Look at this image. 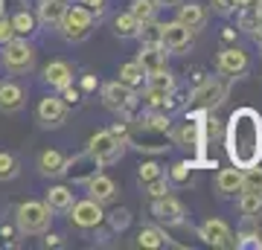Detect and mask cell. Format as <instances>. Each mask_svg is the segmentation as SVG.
<instances>
[{"label": "cell", "mask_w": 262, "mask_h": 250, "mask_svg": "<svg viewBox=\"0 0 262 250\" xmlns=\"http://www.w3.org/2000/svg\"><path fill=\"white\" fill-rule=\"evenodd\" d=\"M227 151L233 166L248 169L256 166L262 157V117L251 108L233 113V120L227 125Z\"/></svg>", "instance_id": "cell-1"}, {"label": "cell", "mask_w": 262, "mask_h": 250, "mask_svg": "<svg viewBox=\"0 0 262 250\" xmlns=\"http://www.w3.org/2000/svg\"><path fill=\"white\" fill-rule=\"evenodd\" d=\"M15 218H18L20 230L32 236V233H44L47 230L53 215H50V207L41 204V201H24V204L18 207V215H15Z\"/></svg>", "instance_id": "cell-2"}, {"label": "cell", "mask_w": 262, "mask_h": 250, "mask_svg": "<svg viewBox=\"0 0 262 250\" xmlns=\"http://www.w3.org/2000/svg\"><path fill=\"white\" fill-rule=\"evenodd\" d=\"M91 24H94V15H91L88 6H67L58 27H61V35L67 41H82L91 32Z\"/></svg>", "instance_id": "cell-3"}, {"label": "cell", "mask_w": 262, "mask_h": 250, "mask_svg": "<svg viewBox=\"0 0 262 250\" xmlns=\"http://www.w3.org/2000/svg\"><path fill=\"white\" fill-rule=\"evenodd\" d=\"M3 61L9 67L12 73H27L32 70L35 64V50L27 44V41H20V38H12L3 44Z\"/></svg>", "instance_id": "cell-4"}, {"label": "cell", "mask_w": 262, "mask_h": 250, "mask_svg": "<svg viewBox=\"0 0 262 250\" xmlns=\"http://www.w3.org/2000/svg\"><path fill=\"white\" fill-rule=\"evenodd\" d=\"M88 154H91L99 166H105V163L120 160L122 143L114 137L111 131H99V134H94V137H91V143H88Z\"/></svg>", "instance_id": "cell-5"}, {"label": "cell", "mask_w": 262, "mask_h": 250, "mask_svg": "<svg viewBox=\"0 0 262 250\" xmlns=\"http://www.w3.org/2000/svg\"><path fill=\"white\" fill-rule=\"evenodd\" d=\"M189 41H192V29L172 20V24H160V47L169 50V53H181L187 50Z\"/></svg>", "instance_id": "cell-6"}, {"label": "cell", "mask_w": 262, "mask_h": 250, "mask_svg": "<svg viewBox=\"0 0 262 250\" xmlns=\"http://www.w3.org/2000/svg\"><path fill=\"white\" fill-rule=\"evenodd\" d=\"M102 207L99 201L88 198V201H79V204H70V221L82 230H91V227H99L102 224Z\"/></svg>", "instance_id": "cell-7"}, {"label": "cell", "mask_w": 262, "mask_h": 250, "mask_svg": "<svg viewBox=\"0 0 262 250\" xmlns=\"http://www.w3.org/2000/svg\"><path fill=\"white\" fill-rule=\"evenodd\" d=\"M198 236H201V241L213 244V247H236V239H233V233H230V227L225 221H219V218H210V221L201 224Z\"/></svg>", "instance_id": "cell-8"}, {"label": "cell", "mask_w": 262, "mask_h": 250, "mask_svg": "<svg viewBox=\"0 0 262 250\" xmlns=\"http://www.w3.org/2000/svg\"><path fill=\"white\" fill-rule=\"evenodd\" d=\"M102 102L108 111H128L131 102H134V90H131L128 84H122V82H111V84H105L102 87Z\"/></svg>", "instance_id": "cell-9"}, {"label": "cell", "mask_w": 262, "mask_h": 250, "mask_svg": "<svg viewBox=\"0 0 262 250\" xmlns=\"http://www.w3.org/2000/svg\"><path fill=\"white\" fill-rule=\"evenodd\" d=\"M151 215H155L160 224L172 227V224H181V221H184V207H181L178 201L172 198V195H160V198H155Z\"/></svg>", "instance_id": "cell-10"}, {"label": "cell", "mask_w": 262, "mask_h": 250, "mask_svg": "<svg viewBox=\"0 0 262 250\" xmlns=\"http://www.w3.org/2000/svg\"><path fill=\"white\" fill-rule=\"evenodd\" d=\"M146 79H149V84H146V96H149L151 105H160V102L169 96V93H172V87H175V82H172V76H169L166 70L149 73Z\"/></svg>", "instance_id": "cell-11"}, {"label": "cell", "mask_w": 262, "mask_h": 250, "mask_svg": "<svg viewBox=\"0 0 262 250\" xmlns=\"http://www.w3.org/2000/svg\"><path fill=\"white\" fill-rule=\"evenodd\" d=\"M64 117H67V108L61 99H56V96L41 99V105H38V120L44 122V125H61Z\"/></svg>", "instance_id": "cell-12"}, {"label": "cell", "mask_w": 262, "mask_h": 250, "mask_svg": "<svg viewBox=\"0 0 262 250\" xmlns=\"http://www.w3.org/2000/svg\"><path fill=\"white\" fill-rule=\"evenodd\" d=\"M219 67H222V73H230V76L242 73L248 67V53L239 50V47H227V50L219 53Z\"/></svg>", "instance_id": "cell-13"}, {"label": "cell", "mask_w": 262, "mask_h": 250, "mask_svg": "<svg viewBox=\"0 0 262 250\" xmlns=\"http://www.w3.org/2000/svg\"><path fill=\"white\" fill-rule=\"evenodd\" d=\"M44 82H47L50 87L64 90V87H70V82H73V70H70L67 61H50L47 70H44Z\"/></svg>", "instance_id": "cell-14"}, {"label": "cell", "mask_w": 262, "mask_h": 250, "mask_svg": "<svg viewBox=\"0 0 262 250\" xmlns=\"http://www.w3.org/2000/svg\"><path fill=\"white\" fill-rule=\"evenodd\" d=\"M137 64L143 67V73H158V70H166V61H163V47L160 44H146L140 50V58Z\"/></svg>", "instance_id": "cell-15"}, {"label": "cell", "mask_w": 262, "mask_h": 250, "mask_svg": "<svg viewBox=\"0 0 262 250\" xmlns=\"http://www.w3.org/2000/svg\"><path fill=\"white\" fill-rule=\"evenodd\" d=\"M88 189H91V198L94 201H114V195H117V184H114L111 177H105L96 172L94 177H88Z\"/></svg>", "instance_id": "cell-16"}, {"label": "cell", "mask_w": 262, "mask_h": 250, "mask_svg": "<svg viewBox=\"0 0 262 250\" xmlns=\"http://www.w3.org/2000/svg\"><path fill=\"white\" fill-rule=\"evenodd\" d=\"M192 99H195L198 108H215V105L225 99V87H222L219 82H204L195 90V96H192Z\"/></svg>", "instance_id": "cell-17"}, {"label": "cell", "mask_w": 262, "mask_h": 250, "mask_svg": "<svg viewBox=\"0 0 262 250\" xmlns=\"http://www.w3.org/2000/svg\"><path fill=\"white\" fill-rule=\"evenodd\" d=\"M215 189L222 195H233V192H242V169L233 166V169H222L219 177H215Z\"/></svg>", "instance_id": "cell-18"}, {"label": "cell", "mask_w": 262, "mask_h": 250, "mask_svg": "<svg viewBox=\"0 0 262 250\" xmlns=\"http://www.w3.org/2000/svg\"><path fill=\"white\" fill-rule=\"evenodd\" d=\"M64 0H44L41 6H38V20L44 24V27H58L61 18H64Z\"/></svg>", "instance_id": "cell-19"}, {"label": "cell", "mask_w": 262, "mask_h": 250, "mask_svg": "<svg viewBox=\"0 0 262 250\" xmlns=\"http://www.w3.org/2000/svg\"><path fill=\"white\" fill-rule=\"evenodd\" d=\"M20 105H24V90H20L18 84H12V82H3L0 84V111H18Z\"/></svg>", "instance_id": "cell-20"}, {"label": "cell", "mask_w": 262, "mask_h": 250, "mask_svg": "<svg viewBox=\"0 0 262 250\" xmlns=\"http://www.w3.org/2000/svg\"><path fill=\"white\" fill-rule=\"evenodd\" d=\"M204 6L201 3H187V6H181L178 9V24H184V27L189 29H198V27H204Z\"/></svg>", "instance_id": "cell-21"}, {"label": "cell", "mask_w": 262, "mask_h": 250, "mask_svg": "<svg viewBox=\"0 0 262 250\" xmlns=\"http://www.w3.org/2000/svg\"><path fill=\"white\" fill-rule=\"evenodd\" d=\"M67 166V160L61 151H44L41 157H38V169L44 172V175H61Z\"/></svg>", "instance_id": "cell-22"}, {"label": "cell", "mask_w": 262, "mask_h": 250, "mask_svg": "<svg viewBox=\"0 0 262 250\" xmlns=\"http://www.w3.org/2000/svg\"><path fill=\"white\" fill-rule=\"evenodd\" d=\"M140 27H143V24L134 18L131 12H122V15L114 18V32H117L120 38H134L137 32H140Z\"/></svg>", "instance_id": "cell-23"}, {"label": "cell", "mask_w": 262, "mask_h": 250, "mask_svg": "<svg viewBox=\"0 0 262 250\" xmlns=\"http://www.w3.org/2000/svg\"><path fill=\"white\" fill-rule=\"evenodd\" d=\"M73 204V192L67 189V186H53L47 192V207L50 210H70Z\"/></svg>", "instance_id": "cell-24"}, {"label": "cell", "mask_w": 262, "mask_h": 250, "mask_svg": "<svg viewBox=\"0 0 262 250\" xmlns=\"http://www.w3.org/2000/svg\"><path fill=\"white\" fill-rule=\"evenodd\" d=\"M128 12L140 20V24H149V20H155L158 3H155V0H131V9Z\"/></svg>", "instance_id": "cell-25"}, {"label": "cell", "mask_w": 262, "mask_h": 250, "mask_svg": "<svg viewBox=\"0 0 262 250\" xmlns=\"http://www.w3.org/2000/svg\"><path fill=\"white\" fill-rule=\"evenodd\" d=\"M143 79H146V73H143V67L137 64V61H128V64L120 67V82L122 84L137 87V84H143Z\"/></svg>", "instance_id": "cell-26"}, {"label": "cell", "mask_w": 262, "mask_h": 250, "mask_svg": "<svg viewBox=\"0 0 262 250\" xmlns=\"http://www.w3.org/2000/svg\"><path fill=\"white\" fill-rule=\"evenodd\" d=\"M239 210H242V215H248V218L259 215L262 213V192H242V198H239Z\"/></svg>", "instance_id": "cell-27"}, {"label": "cell", "mask_w": 262, "mask_h": 250, "mask_svg": "<svg viewBox=\"0 0 262 250\" xmlns=\"http://www.w3.org/2000/svg\"><path fill=\"white\" fill-rule=\"evenodd\" d=\"M242 192H262V169L248 166L242 172Z\"/></svg>", "instance_id": "cell-28"}, {"label": "cell", "mask_w": 262, "mask_h": 250, "mask_svg": "<svg viewBox=\"0 0 262 250\" xmlns=\"http://www.w3.org/2000/svg\"><path fill=\"white\" fill-rule=\"evenodd\" d=\"M137 244L140 247H149V250H158L166 244V239H163V233L155 230V227H146V230H140V236H137Z\"/></svg>", "instance_id": "cell-29"}, {"label": "cell", "mask_w": 262, "mask_h": 250, "mask_svg": "<svg viewBox=\"0 0 262 250\" xmlns=\"http://www.w3.org/2000/svg\"><path fill=\"white\" fill-rule=\"evenodd\" d=\"M12 29H15V35H29V32H35V18L29 12H18L12 18Z\"/></svg>", "instance_id": "cell-30"}, {"label": "cell", "mask_w": 262, "mask_h": 250, "mask_svg": "<svg viewBox=\"0 0 262 250\" xmlns=\"http://www.w3.org/2000/svg\"><path fill=\"white\" fill-rule=\"evenodd\" d=\"M18 175V163L9 151H0V180H9V177Z\"/></svg>", "instance_id": "cell-31"}, {"label": "cell", "mask_w": 262, "mask_h": 250, "mask_svg": "<svg viewBox=\"0 0 262 250\" xmlns=\"http://www.w3.org/2000/svg\"><path fill=\"white\" fill-rule=\"evenodd\" d=\"M137 35H143V41H146V44H160V24H155V20L143 24Z\"/></svg>", "instance_id": "cell-32"}, {"label": "cell", "mask_w": 262, "mask_h": 250, "mask_svg": "<svg viewBox=\"0 0 262 250\" xmlns=\"http://www.w3.org/2000/svg\"><path fill=\"white\" fill-rule=\"evenodd\" d=\"M149 195L151 198H160V195H169V186H166V180L163 177H155V180H149Z\"/></svg>", "instance_id": "cell-33"}, {"label": "cell", "mask_w": 262, "mask_h": 250, "mask_svg": "<svg viewBox=\"0 0 262 250\" xmlns=\"http://www.w3.org/2000/svg\"><path fill=\"white\" fill-rule=\"evenodd\" d=\"M155 177H160L158 163H146V166H140V180L143 184H149V180H155Z\"/></svg>", "instance_id": "cell-34"}, {"label": "cell", "mask_w": 262, "mask_h": 250, "mask_svg": "<svg viewBox=\"0 0 262 250\" xmlns=\"http://www.w3.org/2000/svg\"><path fill=\"white\" fill-rule=\"evenodd\" d=\"M12 38H15V29H12V20L0 15V44H6V41H12Z\"/></svg>", "instance_id": "cell-35"}, {"label": "cell", "mask_w": 262, "mask_h": 250, "mask_svg": "<svg viewBox=\"0 0 262 250\" xmlns=\"http://www.w3.org/2000/svg\"><path fill=\"white\" fill-rule=\"evenodd\" d=\"M233 0H213V9L219 12V15H230V12H233Z\"/></svg>", "instance_id": "cell-36"}, {"label": "cell", "mask_w": 262, "mask_h": 250, "mask_svg": "<svg viewBox=\"0 0 262 250\" xmlns=\"http://www.w3.org/2000/svg\"><path fill=\"white\" fill-rule=\"evenodd\" d=\"M187 163H178V166H175V172H172V177H175V180H187Z\"/></svg>", "instance_id": "cell-37"}, {"label": "cell", "mask_w": 262, "mask_h": 250, "mask_svg": "<svg viewBox=\"0 0 262 250\" xmlns=\"http://www.w3.org/2000/svg\"><path fill=\"white\" fill-rule=\"evenodd\" d=\"M82 6H88V9H99L102 0H82Z\"/></svg>", "instance_id": "cell-38"}, {"label": "cell", "mask_w": 262, "mask_h": 250, "mask_svg": "<svg viewBox=\"0 0 262 250\" xmlns=\"http://www.w3.org/2000/svg\"><path fill=\"white\" fill-rule=\"evenodd\" d=\"M155 3H158V6H178L181 0H155Z\"/></svg>", "instance_id": "cell-39"}, {"label": "cell", "mask_w": 262, "mask_h": 250, "mask_svg": "<svg viewBox=\"0 0 262 250\" xmlns=\"http://www.w3.org/2000/svg\"><path fill=\"white\" fill-rule=\"evenodd\" d=\"M236 6H248V3H253V0H233Z\"/></svg>", "instance_id": "cell-40"}]
</instances>
